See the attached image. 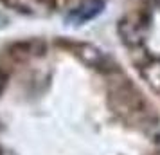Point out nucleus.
I'll return each instance as SVG.
<instances>
[{
	"instance_id": "obj_2",
	"label": "nucleus",
	"mask_w": 160,
	"mask_h": 155,
	"mask_svg": "<svg viewBox=\"0 0 160 155\" xmlns=\"http://www.w3.org/2000/svg\"><path fill=\"white\" fill-rule=\"evenodd\" d=\"M6 85H8V76H6V74H4L2 70H0V94L4 92V89H6Z\"/></svg>"
},
{
	"instance_id": "obj_3",
	"label": "nucleus",
	"mask_w": 160,
	"mask_h": 155,
	"mask_svg": "<svg viewBox=\"0 0 160 155\" xmlns=\"http://www.w3.org/2000/svg\"><path fill=\"white\" fill-rule=\"evenodd\" d=\"M0 155H2V153H0Z\"/></svg>"
},
{
	"instance_id": "obj_1",
	"label": "nucleus",
	"mask_w": 160,
	"mask_h": 155,
	"mask_svg": "<svg viewBox=\"0 0 160 155\" xmlns=\"http://www.w3.org/2000/svg\"><path fill=\"white\" fill-rule=\"evenodd\" d=\"M102 0H88L85 4H81L68 15V20H72L74 23H85L88 20H92L94 16H97L102 11Z\"/></svg>"
}]
</instances>
